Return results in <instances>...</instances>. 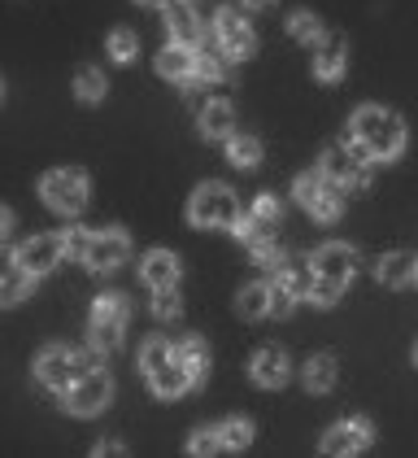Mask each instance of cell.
I'll return each mask as SVG.
<instances>
[{
	"mask_svg": "<svg viewBox=\"0 0 418 458\" xmlns=\"http://www.w3.org/2000/svg\"><path fill=\"white\" fill-rule=\"evenodd\" d=\"M348 136L371 162H392L405 148V123L383 106H362L348 123Z\"/></svg>",
	"mask_w": 418,
	"mask_h": 458,
	"instance_id": "cell-1",
	"label": "cell"
},
{
	"mask_svg": "<svg viewBox=\"0 0 418 458\" xmlns=\"http://www.w3.org/2000/svg\"><path fill=\"white\" fill-rule=\"evenodd\" d=\"M188 218H192V227H227L231 232V223L240 218V201H236V192L227 188V183H201L196 192H192V201H188Z\"/></svg>",
	"mask_w": 418,
	"mask_h": 458,
	"instance_id": "cell-2",
	"label": "cell"
},
{
	"mask_svg": "<svg viewBox=\"0 0 418 458\" xmlns=\"http://www.w3.org/2000/svg\"><path fill=\"white\" fill-rule=\"evenodd\" d=\"M318 171L331 179V183H340L345 192H366L371 188V157L357 148V144H331L327 153H322V162H318Z\"/></svg>",
	"mask_w": 418,
	"mask_h": 458,
	"instance_id": "cell-3",
	"label": "cell"
},
{
	"mask_svg": "<svg viewBox=\"0 0 418 458\" xmlns=\"http://www.w3.org/2000/svg\"><path fill=\"white\" fill-rule=\"evenodd\" d=\"M88 192H92V183L83 171H74V166H62V171H48V175L39 179V197H44V206L53 214H74L88 206Z\"/></svg>",
	"mask_w": 418,
	"mask_h": 458,
	"instance_id": "cell-4",
	"label": "cell"
},
{
	"mask_svg": "<svg viewBox=\"0 0 418 458\" xmlns=\"http://www.w3.org/2000/svg\"><path fill=\"white\" fill-rule=\"evenodd\" d=\"M88 367H92L88 353H74V350H66V345H48V350L35 358V380L44 388H53V393H66Z\"/></svg>",
	"mask_w": 418,
	"mask_h": 458,
	"instance_id": "cell-5",
	"label": "cell"
},
{
	"mask_svg": "<svg viewBox=\"0 0 418 458\" xmlns=\"http://www.w3.org/2000/svg\"><path fill=\"white\" fill-rule=\"evenodd\" d=\"M70 415H79V420H92V415H101L104 406H109V397H113V380H109V371H96V367H88L74 385L62 393Z\"/></svg>",
	"mask_w": 418,
	"mask_h": 458,
	"instance_id": "cell-6",
	"label": "cell"
},
{
	"mask_svg": "<svg viewBox=\"0 0 418 458\" xmlns=\"http://www.w3.org/2000/svg\"><path fill=\"white\" fill-rule=\"evenodd\" d=\"M213 39H218V53L227 57V62H248L253 53H257V36H253V27L240 18V9H218L213 13Z\"/></svg>",
	"mask_w": 418,
	"mask_h": 458,
	"instance_id": "cell-7",
	"label": "cell"
},
{
	"mask_svg": "<svg viewBox=\"0 0 418 458\" xmlns=\"http://www.w3.org/2000/svg\"><path fill=\"white\" fill-rule=\"evenodd\" d=\"M127 258H131V236L122 227H104V232H92V245L83 253V267L104 276V271H118Z\"/></svg>",
	"mask_w": 418,
	"mask_h": 458,
	"instance_id": "cell-8",
	"label": "cell"
},
{
	"mask_svg": "<svg viewBox=\"0 0 418 458\" xmlns=\"http://www.w3.org/2000/svg\"><path fill=\"white\" fill-rule=\"evenodd\" d=\"M371 441H375V423L345 420V423H336V428H327V437L318 441V450L327 458H345V454H362Z\"/></svg>",
	"mask_w": 418,
	"mask_h": 458,
	"instance_id": "cell-9",
	"label": "cell"
},
{
	"mask_svg": "<svg viewBox=\"0 0 418 458\" xmlns=\"http://www.w3.org/2000/svg\"><path fill=\"white\" fill-rule=\"evenodd\" d=\"M13 258L31 276H48L57 262H66V245H62V236H31V241H22V245L13 249Z\"/></svg>",
	"mask_w": 418,
	"mask_h": 458,
	"instance_id": "cell-10",
	"label": "cell"
},
{
	"mask_svg": "<svg viewBox=\"0 0 418 458\" xmlns=\"http://www.w3.org/2000/svg\"><path fill=\"white\" fill-rule=\"evenodd\" d=\"M310 262H314V276H327V280H340V284H348L353 280V271H357V253H353L345 241L322 245Z\"/></svg>",
	"mask_w": 418,
	"mask_h": 458,
	"instance_id": "cell-11",
	"label": "cell"
},
{
	"mask_svg": "<svg viewBox=\"0 0 418 458\" xmlns=\"http://www.w3.org/2000/svg\"><path fill=\"white\" fill-rule=\"evenodd\" d=\"M179 276H183V262H179V253H171V249H148L139 258V280L148 284V288L179 284Z\"/></svg>",
	"mask_w": 418,
	"mask_h": 458,
	"instance_id": "cell-12",
	"label": "cell"
},
{
	"mask_svg": "<svg viewBox=\"0 0 418 458\" xmlns=\"http://www.w3.org/2000/svg\"><path fill=\"white\" fill-rule=\"evenodd\" d=\"M253 385L257 388H283L288 385V376H292V362H288V353L275 350V345H266V350L253 353Z\"/></svg>",
	"mask_w": 418,
	"mask_h": 458,
	"instance_id": "cell-13",
	"label": "cell"
},
{
	"mask_svg": "<svg viewBox=\"0 0 418 458\" xmlns=\"http://www.w3.org/2000/svg\"><path fill=\"white\" fill-rule=\"evenodd\" d=\"M348 66V44L340 36H322L314 44V79L322 83H336Z\"/></svg>",
	"mask_w": 418,
	"mask_h": 458,
	"instance_id": "cell-14",
	"label": "cell"
},
{
	"mask_svg": "<svg viewBox=\"0 0 418 458\" xmlns=\"http://www.w3.org/2000/svg\"><path fill=\"white\" fill-rule=\"evenodd\" d=\"M35 276L13 258V253H4L0 249V306H18L27 293H31Z\"/></svg>",
	"mask_w": 418,
	"mask_h": 458,
	"instance_id": "cell-15",
	"label": "cell"
},
{
	"mask_svg": "<svg viewBox=\"0 0 418 458\" xmlns=\"http://www.w3.org/2000/svg\"><path fill=\"white\" fill-rule=\"evenodd\" d=\"M192 71H196V48H192V44L171 39V44L157 53V74H162V79H171V83H192Z\"/></svg>",
	"mask_w": 418,
	"mask_h": 458,
	"instance_id": "cell-16",
	"label": "cell"
},
{
	"mask_svg": "<svg viewBox=\"0 0 418 458\" xmlns=\"http://www.w3.org/2000/svg\"><path fill=\"white\" fill-rule=\"evenodd\" d=\"M148 388H153L157 397H183L188 388H196V385H192L188 367H183V362H179V353H174L171 362H162V367L148 376Z\"/></svg>",
	"mask_w": 418,
	"mask_h": 458,
	"instance_id": "cell-17",
	"label": "cell"
},
{
	"mask_svg": "<svg viewBox=\"0 0 418 458\" xmlns=\"http://www.w3.org/2000/svg\"><path fill=\"white\" fill-rule=\"evenodd\" d=\"M166 27H171V39H179V44H196L201 39V18H196V9L188 0L166 4Z\"/></svg>",
	"mask_w": 418,
	"mask_h": 458,
	"instance_id": "cell-18",
	"label": "cell"
},
{
	"mask_svg": "<svg viewBox=\"0 0 418 458\" xmlns=\"http://www.w3.org/2000/svg\"><path fill=\"white\" fill-rule=\"evenodd\" d=\"M236 131V106L231 101H209L201 109V136L205 140H227Z\"/></svg>",
	"mask_w": 418,
	"mask_h": 458,
	"instance_id": "cell-19",
	"label": "cell"
},
{
	"mask_svg": "<svg viewBox=\"0 0 418 458\" xmlns=\"http://www.w3.org/2000/svg\"><path fill=\"white\" fill-rule=\"evenodd\" d=\"M336 358L331 353H310L305 358V367H301V380H305V388L310 393H331L336 388Z\"/></svg>",
	"mask_w": 418,
	"mask_h": 458,
	"instance_id": "cell-20",
	"label": "cell"
},
{
	"mask_svg": "<svg viewBox=\"0 0 418 458\" xmlns=\"http://www.w3.org/2000/svg\"><path fill=\"white\" fill-rule=\"evenodd\" d=\"M375 280L388 288H410L414 284V258L410 253H383L380 267H375Z\"/></svg>",
	"mask_w": 418,
	"mask_h": 458,
	"instance_id": "cell-21",
	"label": "cell"
},
{
	"mask_svg": "<svg viewBox=\"0 0 418 458\" xmlns=\"http://www.w3.org/2000/svg\"><path fill=\"white\" fill-rule=\"evenodd\" d=\"M174 353H179V362L188 367L192 385H196V388L205 385V380H209V350H205V341H201V336H188V341H183Z\"/></svg>",
	"mask_w": 418,
	"mask_h": 458,
	"instance_id": "cell-22",
	"label": "cell"
},
{
	"mask_svg": "<svg viewBox=\"0 0 418 458\" xmlns=\"http://www.w3.org/2000/svg\"><path fill=\"white\" fill-rule=\"evenodd\" d=\"M222 144H227V162H231L236 171H253V166L262 162V140H257V136H240V131H231Z\"/></svg>",
	"mask_w": 418,
	"mask_h": 458,
	"instance_id": "cell-23",
	"label": "cell"
},
{
	"mask_svg": "<svg viewBox=\"0 0 418 458\" xmlns=\"http://www.w3.org/2000/svg\"><path fill=\"white\" fill-rule=\"evenodd\" d=\"M275 271H279L275 280L283 284L288 293H297V297H310V288H314V262H279Z\"/></svg>",
	"mask_w": 418,
	"mask_h": 458,
	"instance_id": "cell-24",
	"label": "cell"
},
{
	"mask_svg": "<svg viewBox=\"0 0 418 458\" xmlns=\"http://www.w3.org/2000/svg\"><path fill=\"white\" fill-rule=\"evenodd\" d=\"M104 92H109L104 74L96 71V66H79V74H74V97H79L83 106H96V101H104Z\"/></svg>",
	"mask_w": 418,
	"mask_h": 458,
	"instance_id": "cell-25",
	"label": "cell"
},
{
	"mask_svg": "<svg viewBox=\"0 0 418 458\" xmlns=\"http://www.w3.org/2000/svg\"><path fill=\"white\" fill-rule=\"evenodd\" d=\"M122 327L127 323H113V318H92L88 323V341H92V350L96 353H113L122 345Z\"/></svg>",
	"mask_w": 418,
	"mask_h": 458,
	"instance_id": "cell-26",
	"label": "cell"
},
{
	"mask_svg": "<svg viewBox=\"0 0 418 458\" xmlns=\"http://www.w3.org/2000/svg\"><path fill=\"white\" fill-rule=\"evenodd\" d=\"M236 306H240V315L244 318H266L271 315V284H244L240 288V301H236Z\"/></svg>",
	"mask_w": 418,
	"mask_h": 458,
	"instance_id": "cell-27",
	"label": "cell"
},
{
	"mask_svg": "<svg viewBox=\"0 0 418 458\" xmlns=\"http://www.w3.org/2000/svg\"><path fill=\"white\" fill-rule=\"evenodd\" d=\"M218 441H222V450H248L253 445V423L244 420V415H231V420L218 423Z\"/></svg>",
	"mask_w": 418,
	"mask_h": 458,
	"instance_id": "cell-28",
	"label": "cell"
},
{
	"mask_svg": "<svg viewBox=\"0 0 418 458\" xmlns=\"http://www.w3.org/2000/svg\"><path fill=\"white\" fill-rule=\"evenodd\" d=\"M288 36L297 39V44H318V39L327 36V31H322V18H318V13H310V9H301V13H292V18H288Z\"/></svg>",
	"mask_w": 418,
	"mask_h": 458,
	"instance_id": "cell-29",
	"label": "cell"
},
{
	"mask_svg": "<svg viewBox=\"0 0 418 458\" xmlns=\"http://www.w3.org/2000/svg\"><path fill=\"white\" fill-rule=\"evenodd\" d=\"M174 350H171V341L166 336H148L144 345H139V367H144V376H153L162 362H171Z\"/></svg>",
	"mask_w": 418,
	"mask_h": 458,
	"instance_id": "cell-30",
	"label": "cell"
},
{
	"mask_svg": "<svg viewBox=\"0 0 418 458\" xmlns=\"http://www.w3.org/2000/svg\"><path fill=\"white\" fill-rule=\"evenodd\" d=\"M92 318H113V323H127L131 318V301L122 293H101L92 301Z\"/></svg>",
	"mask_w": 418,
	"mask_h": 458,
	"instance_id": "cell-31",
	"label": "cell"
},
{
	"mask_svg": "<svg viewBox=\"0 0 418 458\" xmlns=\"http://www.w3.org/2000/svg\"><path fill=\"white\" fill-rule=\"evenodd\" d=\"M222 79H227V57H213V53H196L192 88H201V83H222Z\"/></svg>",
	"mask_w": 418,
	"mask_h": 458,
	"instance_id": "cell-32",
	"label": "cell"
},
{
	"mask_svg": "<svg viewBox=\"0 0 418 458\" xmlns=\"http://www.w3.org/2000/svg\"><path fill=\"white\" fill-rule=\"evenodd\" d=\"M153 315L162 323L183 315V301H179V284H166V288H153Z\"/></svg>",
	"mask_w": 418,
	"mask_h": 458,
	"instance_id": "cell-33",
	"label": "cell"
},
{
	"mask_svg": "<svg viewBox=\"0 0 418 458\" xmlns=\"http://www.w3.org/2000/svg\"><path fill=\"white\" fill-rule=\"evenodd\" d=\"M136 53H139V39H136V31H127V27H118L113 36H109V57L113 62H136Z\"/></svg>",
	"mask_w": 418,
	"mask_h": 458,
	"instance_id": "cell-34",
	"label": "cell"
},
{
	"mask_svg": "<svg viewBox=\"0 0 418 458\" xmlns=\"http://www.w3.org/2000/svg\"><path fill=\"white\" fill-rule=\"evenodd\" d=\"M348 284H340V280H327V276H314V288H310V301L314 306H336L340 301V293H345Z\"/></svg>",
	"mask_w": 418,
	"mask_h": 458,
	"instance_id": "cell-35",
	"label": "cell"
},
{
	"mask_svg": "<svg viewBox=\"0 0 418 458\" xmlns=\"http://www.w3.org/2000/svg\"><path fill=\"white\" fill-rule=\"evenodd\" d=\"M218 450H222V441H218V428H201V432H192V441H188V454H192V458L218 454Z\"/></svg>",
	"mask_w": 418,
	"mask_h": 458,
	"instance_id": "cell-36",
	"label": "cell"
},
{
	"mask_svg": "<svg viewBox=\"0 0 418 458\" xmlns=\"http://www.w3.org/2000/svg\"><path fill=\"white\" fill-rule=\"evenodd\" d=\"M62 245H66L70 262H83V253H88V245H92V232H83V227H66V232H62Z\"/></svg>",
	"mask_w": 418,
	"mask_h": 458,
	"instance_id": "cell-37",
	"label": "cell"
},
{
	"mask_svg": "<svg viewBox=\"0 0 418 458\" xmlns=\"http://www.w3.org/2000/svg\"><path fill=\"white\" fill-rule=\"evenodd\" d=\"M253 223H262V227H279V201L275 197H257L253 201V210H248Z\"/></svg>",
	"mask_w": 418,
	"mask_h": 458,
	"instance_id": "cell-38",
	"label": "cell"
},
{
	"mask_svg": "<svg viewBox=\"0 0 418 458\" xmlns=\"http://www.w3.org/2000/svg\"><path fill=\"white\" fill-rule=\"evenodd\" d=\"M292 306H297V293H288L279 280H271V315L288 318V315H292Z\"/></svg>",
	"mask_w": 418,
	"mask_h": 458,
	"instance_id": "cell-39",
	"label": "cell"
},
{
	"mask_svg": "<svg viewBox=\"0 0 418 458\" xmlns=\"http://www.w3.org/2000/svg\"><path fill=\"white\" fill-rule=\"evenodd\" d=\"M92 454L96 458H118V454H127V445H122V441H101Z\"/></svg>",
	"mask_w": 418,
	"mask_h": 458,
	"instance_id": "cell-40",
	"label": "cell"
},
{
	"mask_svg": "<svg viewBox=\"0 0 418 458\" xmlns=\"http://www.w3.org/2000/svg\"><path fill=\"white\" fill-rule=\"evenodd\" d=\"M9 232H13V214H9L4 206H0V245L9 241Z\"/></svg>",
	"mask_w": 418,
	"mask_h": 458,
	"instance_id": "cell-41",
	"label": "cell"
},
{
	"mask_svg": "<svg viewBox=\"0 0 418 458\" xmlns=\"http://www.w3.org/2000/svg\"><path fill=\"white\" fill-rule=\"evenodd\" d=\"M244 9H271V4H275V0H240Z\"/></svg>",
	"mask_w": 418,
	"mask_h": 458,
	"instance_id": "cell-42",
	"label": "cell"
},
{
	"mask_svg": "<svg viewBox=\"0 0 418 458\" xmlns=\"http://www.w3.org/2000/svg\"><path fill=\"white\" fill-rule=\"evenodd\" d=\"M136 4H148V9H166V4H174V0H136Z\"/></svg>",
	"mask_w": 418,
	"mask_h": 458,
	"instance_id": "cell-43",
	"label": "cell"
},
{
	"mask_svg": "<svg viewBox=\"0 0 418 458\" xmlns=\"http://www.w3.org/2000/svg\"><path fill=\"white\" fill-rule=\"evenodd\" d=\"M414 284H418V258H414Z\"/></svg>",
	"mask_w": 418,
	"mask_h": 458,
	"instance_id": "cell-44",
	"label": "cell"
},
{
	"mask_svg": "<svg viewBox=\"0 0 418 458\" xmlns=\"http://www.w3.org/2000/svg\"><path fill=\"white\" fill-rule=\"evenodd\" d=\"M414 367H418V345H414Z\"/></svg>",
	"mask_w": 418,
	"mask_h": 458,
	"instance_id": "cell-45",
	"label": "cell"
},
{
	"mask_svg": "<svg viewBox=\"0 0 418 458\" xmlns=\"http://www.w3.org/2000/svg\"><path fill=\"white\" fill-rule=\"evenodd\" d=\"M0 92H4V88H0Z\"/></svg>",
	"mask_w": 418,
	"mask_h": 458,
	"instance_id": "cell-46",
	"label": "cell"
}]
</instances>
